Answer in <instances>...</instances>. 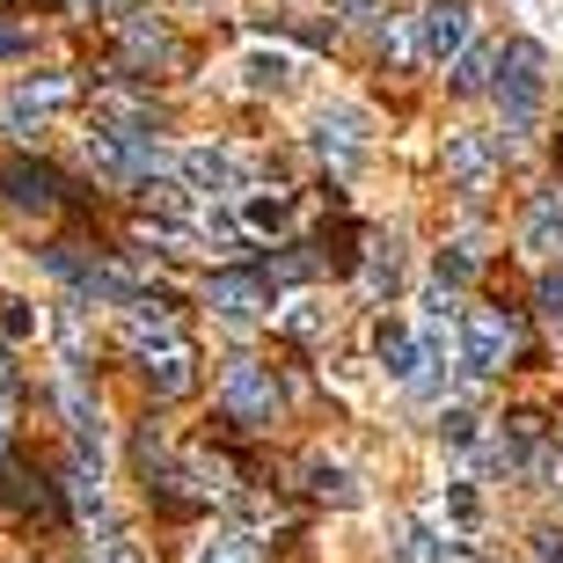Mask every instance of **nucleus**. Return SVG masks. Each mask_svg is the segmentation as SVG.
I'll use <instances>...</instances> for the list:
<instances>
[{
	"mask_svg": "<svg viewBox=\"0 0 563 563\" xmlns=\"http://www.w3.org/2000/svg\"><path fill=\"white\" fill-rule=\"evenodd\" d=\"M498 103H505V132H534L542 125V96H549V52L534 37L498 44Z\"/></svg>",
	"mask_w": 563,
	"mask_h": 563,
	"instance_id": "f257e3e1",
	"label": "nucleus"
},
{
	"mask_svg": "<svg viewBox=\"0 0 563 563\" xmlns=\"http://www.w3.org/2000/svg\"><path fill=\"white\" fill-rule=\"evenodd\" d=\"M220 410H228V424H242V432H272L278 410H286L278 374L264 366V358H228V374H220Z\"/></svg>",
	"mask_w": 563,
	"mask_h": 563,
	"instance_id": "f03ea898",
	"label": "nucleus"
},
{
	"mask_svg": "<svg viewBox=\"0 0 563 563\" xmlns=\"http://www.w3.org/2000/svg\"><path fill=\"white\" fill-rule=\"evenodd\" d=\"M81 154L96 168H103L110 184H132V190H146V184H162V146H154V132H118V125H96L81 140Z\"/></svg>",
	"mask_w": 563,
	"mask_h": 563,
	"instance_id": "7ed1b4c3",
	"label": "nucleus"
},
{
	"mask_svg": "<svg viewBox=\"0 0 563 563\" xmlns=\"http://www.w3.org/2000/svg\"><path fill=\"white\" fill-rule=\"evenodd\" d=\"M512 352H520V314L512 308H468V322H461V366L468 374H505Z\"/></svg>",
	"mask_w": 563,
	"mask_h": 563,
	"instance_id": "20e7f679",
	"label": "nucleus"
},
{
	"mask_svg": "<svg viewBox=\"0 0 563 563\" xmlns=\"http://www.w3.org/2000/svg\"><path fill=\"white\" fill-rule=\"evenodd\" d=\"M184 52H176V37H168V22L140 15V8H125L118 15V74H132V81H154L162 66H176Z\"/></svg>",
	"mask_w": 563,
	"mask_h": 563,
	"instance_id": "39448f33",
	"label": "nucleus"
},
{
	"mask_svg": "<svg viewBox=\"0 0 563 563\" xmlns=\"http://www.w3.org/2000/svg\"><path fill=\"white\" fill-rule=\"evenodd\" d=\"M468 30H476V0H432L418 15V59L454 66L461 52H468Z\"/></svg>",
	"mask_w": 563,
	"mask_h": 563,
	"instance_id": "423d86ee",
	"label": "nucleus"
},
{
	"mask_svg": "<svg viewBox=\"0 0 563 563\" xmlns=\"http://www.w3.org/2000/svg\"><path fill=\"white\" fill-rule=\"evenodd\" d=\"M74 74H30V81H15L8 88V103H0V125L8 132H44V118L52 110H66L74 103Z\"/></svg>",
	"mask_w": 563,
	"mask_h": 563,
	"instance_id": "0eeeda50",
	"label": "nucleus"
},
{
	"mask_svg": "<svg viewBox=\"0 0 563 563\" xmlns=\"http://www.w3.org/2000/svg\"><path fill=\"white\" fill-rule=\"evenodd\" d=\"M118 344H125L132 358H154V352H168V344H190L184 336V322H176V300H132L125 308V322H118Z\"/></svg>",
	"mask_w": 563,
	"mask_h": 563,
	"instance_id": "6e6552de",
	"label": "nucleus"
},
{
	"mask_svg": "<svg viewBox=\"0 0 563 563\" xmlns=\"http://www.w3.org/2000/svg\"><path fill=\"white\" fill-rule=\"evenodd\" d=\"M439 168H446V184H454L461 198H483V190L498 184V146L483 140V132H446Z\"/></svg>",
	"mask_w": 563,
	"mask_h": 563,
	"instance_id": "1a4fd4ad",
	"label": "nucleus"
},
{
	"mask_svg": "<svg viewBox=\"0 0 563 563\" xmlns=\"http://www.w3.org/2000/svg\"><path fill=\"white\" fill-rule=\"evenodd\" d=\"M314 154L330 162V176H352L366 162V118L358 110H322L314 118Z\"/></svg>",
	"mask_w": 563,
	"mask_h": 563,
	"instance_id": "9d476101",
	"label": "nucleus"
},
{
	"mask_svg": "<svg viewBox=\"0 0 563 563\" xmlns=\"http://www.w3.org/2000/svg\"><path fill=\"white\" fill-rule=\"evenodd\" d=\"M0 190L15 198V206H30V212H59L74 190H66V176L59 168H44V162H30V154H15V162L0 168Z\"/></svg>",
	"mask_w": 563,
	"mask_h": 563,
	"instance_id": "9b49d317",
	"label": "nucleus"
},
{
	"mask_svg": "<svg viewBox=\"0 0 563 563\" xmlns=\"http://www.w3.org/2000/svg\"><path fill=\"white\" fill-rule=\"evenodd\" d=\"M206 308H220L228 322H256V314H272V286L256 272H212L206 278Z\"/></svg>",
	"mask_w": 563,
	"mask_h": 563,
	"instance_id": "f8f14e48",
	"label": "nucleus"
},
{
	"mask_svg": "<svg viewBox=\"0 0 563 563\" xmlns=\"http://www.w3.org/2000/svg\"><path fill=\"white\" fill-rule=\"evenodd\" d=\"M176 176H184V190H198V198L242 190V168H234L228 146H184V154H176Z\"/></svg>",
	"mask_w": 563,
	"mask_h": 563,
	"instance_id": "ddd939ff",
	"label": "nucleus"
},
{
	"mask_svg": "<svg viewBox=\"0 0 563 563\" xmlns=\"http://www.w3.org/2000/svg\"><path fill=\"white\" fill-rule=\"evenodd\" d=\"M520 250L527 256H549L556 264L563 256V190H534L520 212Z\"/></svg>",
	"mask_w": 563,
	"mask_h": 563,
	"instance_id": "4468645a",
	"label": "nucleus"
},
{
	"mask_svg": "<svg viewBox=\"0 0 563 563\" xmlns=\"http://www.w3.org/2000/svg\"><path fill=\"white\" fill-rule=\"evenodd\" d=\"M140 374H146V388H154V402H184L190 388H198V352H190V344H168V352L140 358Z\"/></svg>",
	"mask_w": 563,
	"mask_h": 563,
	"instance_id": "2eb2a0df",
	"label": "nucleus"
},
{
	"mask_svg": "<svg viewBox=\"0 0 563 563\" xmlns=\"http://www.w3.org/2000/svg\"><path fill=\"white\" fill-rule=\"evenodd\" d=\"M300 490H308L314 505H358V483H352V468H336V461H322V454H308L300 461Z\"/></svg>",
	"mask_w": 563,
	"mask_h": 563,
	"instance_id": "dca6fc26",
	"label": "nucleus"
},
{
	"mask_svg": "<svg viewBox=\"0 0 563 563\" xmlns=\"http://www.w3.org/2000/svg\"><path fill=\"white\" fill-rule=\"evenodd\" d=\"M374 358H380V374H396V380H418V366H424L418 336L402 330V322H380L374 330Z\"/></svg>",
	"mask_w": 563,
	"mask_h": 563,
	"instance_id": "f3484780",
	"label": "nucleus"
},
{
	"mask_svg": "<svg viewBox=\"0 0 563 563\" xmlns=\"http://www.w3.org/2000/svg\"><path fill=\"white\" fill-rule=\"evenodd\" d=\"M66 505H74V512H103V468H96V446H74V461H66Z\"/></svg>",
	"mask_w": 563,
	"mask_h": 563,
	"instance_id": "a211bd4d",
	"label": "nucleus"
},
{
	"mask_svg": "<svg viewBox=\"0 0 563 563\" xmlns=\"http://www.w3.org/2000/svg\"><path fill=\"white\" fill-rule=\"evenodd\" d=\"M490 81H498V44H468V52L446 66V88H454V96H483Z\"/></svg>",
	"mask_w": 563,
	"mask_h": 563,
	"instance_id": "6ab92c4d",
	"label": "nucleus"
},
{
	"mask_svg": "<svg viewBox=\"0 0 563 563\" xmlns=\"http://www.w3.org/2000/svg\"><path fill=\"white\" fill-rule=\"evenodd\" d=\"M190 563H264V542L242 534V527H220V534H206V542L190 549Z\"/></svg>",
	"mask_w": 563,
	"mask_h": 563,
	"instance_id": "aec40b11",
	"label": "nucleus"
},
{
	"mask_svg": "<svg viewBox=\"0 0 563 563\" xmlns=\"http://www.w3.org/2000/svg\"><path fill=\"white\" fill-rule=\"evenodd\" d=\"M388 549H396V563H446V542L424 520H396L388 527Z\"/></svg>",
	"mask_w": 563,
	"mask_h": 563,
	"instance_id": "412c9836",
	"label": "nucleus"
},
{
	"mask_svg": "<svg viewBox=\"0 0 563 563\" xmlns=\"http://www.w3.org/2000/svg\"><path fill=\"white\" fill-rule=\"evenodd\" d=\"M132 234H140L146 250H162V256H184V250H198V234H190V228H176V220H154V212H146V220H140Z\"/></svg>",
	"mask_w": 563,
	"mask_h": 563,
	"instance_id": "4be33fe9",
	"label": "nucleus"
},
{
	"mask_svg": "<svg viewBox=\"0 0 563 563\" xmlns=\"http://www.w3.org/2000/svg\"><path fill=\"white\" fill-rule=\"evenodd\" d=\"M396 278H402V250L396 242H374V256H366V292H396Z\"/></svg>",
	"mask_w": 563,
	"mask_h": 563,
	"instance_id": "5701e85b",
	"label": "nucleus"
},
{
	"mask_svg": "<svg viewBox=\"0 0 563 563\" xmlns=\"http://www.w3.org/2000/svg\"><path fill=\"white\" fill-rule=\"evenodd\" d=\"M242 212H250L256 234H272V228H286V220H292V190H264V198H250Z\"/></svg>",
	"mask_w": 563,
	"mask_h": 563,
	"instance_id": "b1692460",
	"label": "nucleus"
},
{
	"mask_svg": "<svg viewBox=\"0 0 563 563\" xmlns=\"http://www.w3.org/2000/svg\"><path fill=\"white\" fill-rule=\"evenodd\" d=\"M88 563H146V556H140V542H132L125 527H103V534L88 542Z\"/></svg>",
	"mask_w": 563,
	"mask_h": 563,
	"instance_id": "393cba45",
	"label": "nucleus"
},
{
	"mask_svg": "<svg viewBox=\"0 0 563 563\" xmlns=\"http://www.w3.org/2000/svg\"><path fill=\"white\" fill-rule=\"evenodd\" d=\"M30 330H37V308L15 300V292H0V344H22Z\"/></svg>",
	"mask_w": 563,
	"mask_h": 563,
	"instance_id": "a878e982",
	"label": "nucleus"
},
{
	"mask_svg": "<svg viewBox=\"0 0 563 563\" xmlns=\"http://www.w3.org/2000/svg\"><path fill=\"white\" fill-rule=\"evenodd\" d=\"M242 74H250V88H286L292 81V66L278 59V52H250V59H242Z\"/></svg>",
	"mask_w": 563,
	"mask_h": 563,
	"instance_id": "bb28decb",
	"label": "nucleus"
},
{
	"mask_svg": "<svg viewBox=\"0 0 563 563\" xmlns=\"http://www.w3.org/2000/svg\"><path fill=\"white\" fill-rule=\"evenodd\" d=\"M432 272H439V286H446V292H454V286H468V278H476V250H461V242H454V250H439V264H432Z\"/></svg>",
	"mask_w": 563,
	"mask_h": 563,
	"instance_id": "cd10ccee",
	"label": "nucleus"
},
{
	"mask_svg": "<svg viewBox=\"0 0 563 563\" xmlns=\"http://www.w3.org/2000/svg\"><path fill=\"white\" fill-rule=\"evenodd\" d=\"M380 59H388V66H410V59H418V22H396V30L380 37Z\"/></svg>",
	"mask_w": 563,
	"mask_h": 563,
	"instance_id": "c85d7f7f",
	"label": "nucleus"
},
{
	"mask_svg": "<svg viewBox=\"0 0 563 563\" xmlns=\"http://www.w3.org/2000/svg\"><path fill=\"white\" fill-rule=\"evenodd\" d=\"M534 300H542V314H563V264L542 272V292H534Z\"/></svg>",
	"mask_w": 563,
	"mask_h": 563,
	"instance_id": "c756f323",
	"label": "nucleus"
},
{
	"mask_svg": "<svg viewBox=\"0 0 563 563\" xmlns=\"http://www.w3.org/2000/svg\"><path fill=\"white\" fill-rule=\"evenodd\" d=\"M30 52V30L22 22H0V59H22Z\"/></svg>",
	"mask_w": 563,
	"mask_h": 563,
	"instance_id": "7c9ffc66",
	"label": "nucleus"
},
{
	"mask_svg": "<svg viewBox=\"0 0 563 563\" xmlns=\"http://www.w3.org/2000/svg\"><path fill=\"white\" fill-rule=\"evenodd\" d=\"M286 330L308 344V336H322V314H314V308H292V314H286Z\"/></svg>",
	"mask_w": 563,
	"mask_h": 563,
	"instance_id": "2f4dec72",
	"label": "nucleus"
},
{
	"mask_svg": "<svg viewBox=\"0 0 563 563\" xmlns=\"http://www.w3.org/2000/svg\"><path fill=\"white\" fill-rule=\"evenodd\" d=\"M534 563H563V534H556V527H542V534H534Z\"/></svg>",
	"mask_w": 563,
	"mask_h": 563,
	"instance_id": "473e14b6",
	"label": "nucleus"
},
{
	"mask_svg": "<svg viewBox=\"0 0 563 563\" xmlns=\"http://www.w3.org/2000/svg\"><path fill=\"white\" fill-rule=\"evenodd\" d=\"M380 8H396V0H344V22H374Z\"/></svg>",
	"mask_w": 563,
	"mask_h": 563,
	"instance_id": "72a5a7b5",
	"label": "nucleus"
},
{
	"mask_svg": "<svg viewBox=\"0 0 563 563\" xmlns=\"http://www.w3.org/2000/svg\"><path fill=\"white\" fill-rule=\"evenodd\" d=\"M468 432H476V424H468V410H446V439H454V446H468Z\"/></svg>",
	"mask_w": 563,
	"mask_h": 563,
	"instance_id": "f704fd0d",
	"label": "nucleus"
},
{
	"mask_svg": "<svg viewBox=\"0 0 563 563\" xmlns=\"http://www.w3.org/2000/svg\"><path fill=\"white\" fill-rule=\"evenodd\" d=\"M74 8H96V15H125L132 0H74Z\"/></svg>",
	"mask_w": 563,
	"mask_h": 563,
	"instance_id": "c9c22d12",
	"label": "nucleus"
}]
</instances>
